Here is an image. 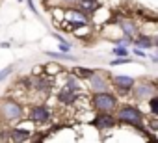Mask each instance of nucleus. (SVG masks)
<instances>
[{"label":"nucleus","instance_id":"nucleus-10","mask_svg":"<svg viewBox=\"0 0 158 143\" xmlns=\"http://www.w3.org/2000/svg\"><path fill=\"white\" fill-rule=\"evenodd\" d=\"M134 43V47H138V48H143V50H149V48H152L154 45H156V39L154 37H149V35H139L136 41H132Z\"/></svg>","mask_w":158,"mask_h":143},{"label":"nucleus","instance_id":"nucleus-22","mask_svg":"<svg viewBox=\"0 0 158 143\" xmlns=\"http://www.w3.org/2000/svg\"><path fill=\"white\" fill-rule=\"evenodd\" d=\"M45 73V71H43V65H35L34 69H32V75L34 76H37V75H43Z\"/></svg>","mask_w":158,"mask_h":143},{"label":"nucleus","instance_id":"nucleus-25","mask_svg":"<svg viewBox=\"0 0 158 143\" xmlns=\"http://www.w3.org/2000/svg\"><path fill=\"white\" fill-rule=\"evenodd\" d=\"M52 35H54L58 41H65V39H63V35H61V34H58V32H52Z\"/></svg>","mask_w":158,"mask_h":143},{"label":"nucleus","instance_id":"nucleus-20","mask_svg":"<svg viewBox=\"0 0 158 143\" xmlns=\"http://www.w3.org/2000/svg\"><path fill=\"white\" fill-rule=\"evenodd\" d=\"M56 6H61V8H71V6H76L78 0H54Z\"/></svg>","mask_w":158,"mask_h":143},{"label":"nucleus","instance_id":"nucleus-7","mask_svg":"<svg viewBox=\"0 0 158 143\" xmlns=\"http://www.w3.org/2000/svg\"><path fill=\"white\" fill-rule=\"evenodd\" d=\"M110 84H112V86H115V89H117V91L127 93V91H130V89H132V86L136 84V80H134L132 76L115 75V76H110Z\"/></svg>","mask_w":158,"mask_h":143},{"label":"nucleus","instance_id":"nucleus-12","mask_svg":"<svg viewBox=\"0 0 158 143\" xmlns=\"http://www.w3.org/2000/svg\"><path fill=\"white\" fill-rule=\"evenodd\" d=\"M121 30H123V34H125L127 37H130V39L138 34V26H136L132 21H121Z\"/></svg>","mask_w":158,"mask_h":143},{"label":"nucleus","instance_id":"nucleus-14","mask_svg":"<svg viewBox=\"0 0 158 143\" xmlns=\"http://www.w3.org/2000/svg\"><path fill=\"white\" fill-rule=\"evenodd\" d=\"M45 54L50 56V58H54V59H76L71 52H50V50H47Z\"/></svg>","mask_w":158,"mask_h":143},{"label":"nucleus","instance_id":"nucleus-24","mask_svg":"<svg viewBox=\"0 0 158 143\" xmlns=\"http://www.w3.org/2000/svg\"><path fill=\"white\" fill-rule=\"evenodd\" d=\"M134 54H136V56H139V58H147V50H143V48H138V47L134 48Z\"/></svg>","mask_w":158,"mask_h":143},{"label":"nucleus","instance_id":"nucleus-18","mask_svg":"<svg viewBox=\"0 0 158 143\" xmlns=\"http://www.w3.org/2000/svg\"><path fill=\"white\" fill-rule=\"evenodd\" d=\"M130 61H132V58L119 56V58H114V59L110 61V65H112V67H115V65H125V63H130Z\"/></svg>","mask_w":158,"mask_h":143},{"label":"nucleus","instance_id":"nucleus-26","mask_svg":"<svg viewBox=\"0 0 158 143\" xmlns=\"http://www.w3.org/2000/svg\"><path fill=\"white\" fill-rule=\"evenodd\" d=\"M0 47H2V48H10V47H11V43H8V41H2V43H0Z\"/></svg>","mask_w":158,"mask_h":143},{"label":"nucleus","instance_id":"nucleus-23","mask_svg":"<svg viewBox=\"0 0 158 143\" xmlns=\"http://www.w3.org/2000/svg\"><path fill=\"white\" fill-rule=\"evenodd\" d=\"M26 4H28V8H30V11H32V13H35V15H39V11H37V8H35V4H34V0H26Z\"/></svg>","mask_w":158,"mask_h":143},{"label":"nucleus","instance_id":"nucleus-11","mask_svg":"<svg viewBox=\"0 0 158 143\" xmlns=\"http://www.w3.org/2000/svg\"><path fill=\"white\" fill-rule=\"evenodd\" d=\"M71 75L73 76H76V78H84V80H88L91 75H93V69H89V67H73L71 69Z\"/></svg>","mask_w":158,"mask_h":143},{"label":"nucleus","instance_id":"nucleus-16","mask_svg":"<svg viewBox=\"0 0 158 143\" xmlns=\"http://www.w3.org/2000/svg\"><path fill=\"white\" fill-rule=\"evenodd\" d=\"M147 100H149V106H151V115H158V97L152 95Z\"/></svg>","mask_w":158,"mask_h":143},{"label":"nucleus","instance_id":"nucleus-15","mask_svg":"<svg viewBox=\"0 0 158 143\" xmlns=\"http://www.w3.org/2000/svg\"><path fill=\"white\" fill-rule=\"evenodd\" d=\"M43 71H48L50 76H56L60 71H61V67H60L58 63H47V65H43Z\"/></svg>","mask_w":158,"mask_h":143},{"label":"nucleus","instance_id":"nucleus-3","mask_svg":"<svg viewBox=\"0 0 158 143\" xmlns=\"http://www.w3.org/2000/svg\"><path fill=\"white\" fill-rule=\"evenodd\" d=\"M23 115H24V108L17 100L10 99V100H4L0 104V117L8 123H17L23 119Z\"/></svg>","mask_w":158,"mask_h":143},{"label":"nucleus","instance_id":"nucleus-6","mask_svg":"<svg viewBox=\"0 0 158 143\" xmlns=\"http://www.w3.org/2000/svg\"><path fill=\"white\" fill-rule=\"evenodd\" d=\"M130 91L134 93V97H136V99H143V100H147L149 97L156 95V86H154V82H152V84L139 82V84H134Z\"/></svg>","mask_w":158,"mask_h":143},{"label":"nucleus","instance_id":"nucleus-8","mask_svg":"<svg viewBox=\"0 0 158 143\" xmlns=\"http://www.w3.org/2000/svg\"><path fill=\"white\" fill-rule=\"evenodd\" d=\"M91 125H93L95 128H99V130H110V128H114V126L117 125V119H115V115H112V113H99V115L91 121Z\"/></svg>","mask_w":158,"mask_h":143},{"label":"nucleus","instance_id":"nucleus-9","mask_svg":"<svg viewBox=\"0 0 158 143\" xmlns=\"http://www.w3.org/2000/svg\"><path fill=\"white\" fill-rule=\"evenodd\" d=\"M32 134H34V132H30V130H26V128H23V126H17V128H11V130H10V137H11L13 141H28V139L32 137Z\"/></svg>","mask_w":158,"mask_h":143},{"label":"nucleus","instance_id":"nucleus-19","mask_svg":"<svg viewBox=\"0 0 158 143\" xmlns=\"http://www.w3.org/2000/svg\"><path fill=\"white\" fill-rule=\"evenodd\" d=\"M112 52H114L115 56H128V48L123 47V45H115V47L112 48Z\"/></svg>","mask_w":158,"mask_h":143},{"label":"nucleus","instance_id":"nucleus-2","mask_svg":"<svg viewBox=\"0 0 158 143\" xmlns=\"http://www.w3.org/2000/svg\"><path fill=\"white\" fill-rule=\"evenodd\" d=\"M91 106L99 112V113H112L117 108V97L108 93V91H99L93 93L91 97Z\"/></svg>","mask_w":158,"mask_h":143},{"label":"nucleus","instance_id":"nucleus-5","mask_svg":"<svg viewBox=\"0 0 158 143\" xmlns=\"http://www.w3.org/2000/svg\"><path fill=\"white\" fill-rule=\"evenodd\" d=\"M50 112H48V108L45 106V104H35L32 110H30V121H34L35 125H45V123H48L50 121Z\"/></svg>","mask_w":158,"mask_h":143},{"label":"nucleus","instance_id":"nucleus-21","mask_svg":"<svg viewBox=\"0 0 158 143\" xmlns=\"http://www.w3.org/2000/svg\"><path fill=\"white\" fill-rule=\"evenodd\" d=\"M71 48H73V43L60 41V50H61V52H71Z\"/></svg>","mask_w":158,"mask_h":143},{"label":"nucleus","instance_id":"nucleus-13","mask_svg":"<svg viewBox=\"0 0 158 143\" xmlns=\"http://www.w3.org/2000/svg\"><path fill=\"white\" fill-rule=\"evenodd\" d=\"M65 89H69V91H74V93H78L80 91V86H78V78L76 76H73V75H69L67 76V80H65V86H63Z\"/></svg>","mask_w":158,"mask_h":143},{"label":"nucleus","instance_id":"nucleus-1","mask_svg":"<svg viewBox=\"0 0 158 143\" xmlns=\"http://www.w3.org/2000/svg\"><path fill=\"white\" fill-rule=\"evenodd\" d=\"M115 119H117L119 123H127V125L136 126V128H139V130L143 128V123H145V115L141 113V110L136 108V106H128V104L121 106V108L115 112Z\"/></svg>","mask_w":158,"mask_h":143},{"label":"nucleus","instance_id":"nucleus-4","mask_svg":"<svg viewBox=\"0 0 158 143\" xmlns=\"http://www.w3.org/2000/svg\"><path fill=\"white\" fill-rule=\"evenodd\" d=\"M88 80H89V88H91L93 93L108 91V89H110V80H108V76L104 75V71H93V75H91Z\"/></svg>","mask_w":158,"mask_h":143},{"label":"nucleus","instance_id":"nucleus-28","mask_svg":"<svg viewBox=\"0 0 158 143\" xmlns=\"http://www.w3.org/2000/svg\"><path fill=\"white\" fill-rule=\"evenodd\" d=\"M97 2H99V0H97Z\"/></svg>","mask_w":158,"mask_h":143},{"label":"nucleus","instance_id":"nucleus-17","mask_svg":"<svg viewBox=\"0 0 158 143\" xmlns=\"http://www.w3.org/2000/svg\"><path fill=\"white\" fill-rule=\"evenodd\" d=\"M13 71H15V65H8V67H4L2 71H0V84H2V82L6 80V78L13 73Z\"/></svg>","mask_w":158,"mask_h":143},{"label":"nucleus","instance_id":"nucleus-27","mask_svg":"<svg viewBox=\"0 0 158 143\" xmlns=\"http://www.w3.org/2000/svg\"><path fill=\"white\" fill-rule=\"evenodd\" d=\"M17 2H23V0H17Z\"/></svg>","mask_w":158,"mask_h":143}]
</instances>
